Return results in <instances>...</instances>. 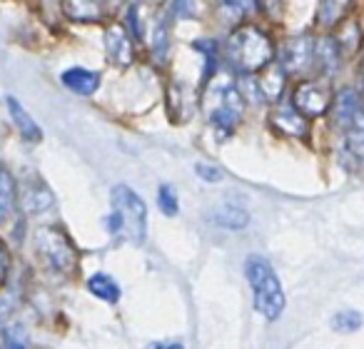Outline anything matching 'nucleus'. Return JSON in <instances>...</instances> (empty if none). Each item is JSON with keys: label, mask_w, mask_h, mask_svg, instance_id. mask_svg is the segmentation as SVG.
Listing matches in <instances>:
<instances>
[{"label": "nucleus", "mask_w": 364, "mask_h": 349, "mask_svg": "<svg viewBox=\"0 0 364 349\" xmlns=\"http://www.w3.org/2000/svg\"><path fill=\"white\" fill-rule=\"evenodd\" d=\"M107 227L115 237L130 245H142L147 235V208L142 198L127 185H117L112 190V215L107 218Z\"/></svg>", "instance_id": "obj_1"}, {"label": "nucleus", "mask_w": 364, "mask_h": 349, "mask_svg": "<svg viewBox=\"0 0 364 349\" xmlns=\"http://www.w3.org/2000/svg\"><path fill=\"white\" fill-rule=\"evenodd\" d=\"M245 274H247V282L252 287L257 312L267 319H277L284 309V292L279 277L274 274V267L262 254H250L245 262Z\"/></svg>", "instance_id": "obj_2"}, {"label": "nucleus", "mask_w": 364, "mask_h": 349, "mask_svg": "<svg viewBox=\"0 0 364 349\" xmlns=\"http://www.w3.org/2000/svg\"><path fill=\"white\" fill-rule=\"evenodd\" d=\"M228 58L242 73H255L272 60V43L257 28H240L228 41Z\"/></svg>", "instance_id": "obj_3"}, {"label": "nucleus", "mask_w": 364, "mask_h": 349, "mask_svg": "<svg viewBox=\"0 0 364 349\" xmlns=\"http://www.w3.org/2000/svg\"><path fill=\"white\" fill-rule=\"evenodd\" d=\"M205 105H210V122L220 132H230L242 117V97L232 82H220L210 87Z\"/></svg>", "instance_id": "obj_4"}, {"label": "nucleus", "mask_w": 364, "mask_h": 349, "mask_svg": "<svg viewBox=\"0 0 364 349\" xmlns=\"http://www.w3.org/2000/svg\"><path fill=\"white\" fill-rule=\"evenodd\" d=\"M36 252L43 257V262L53 269V272L68 274L75 269V249H73L70 240L63 232L53 227H43L36 232Z\"/></svg>", "instance_id": "obj_5"}, {"label": "nucleus", "mask_w": 364, "mask_h": 349, "mask_svg": "<svg viewBox=\"0 0 364 349\" xmlns=\"http://www.w3.org/2000/svg\"><path fill=\"white\" fill-rule=\"evenodd\" d=\"M292 105L297 107L302 115L319 117L327 112L329 105H332V97H329V90L322 85V82H304V85H299L297 92H294Z\"/></svg>", "instance_id": "obj_6"}, {"label": "nucleus", "mask_w": 364, "mask_h": 349, "mask_svg": "<svg viewBox=\"0 0 364 349\" xmlns=\"http://www.w3.org/2000/svg\"><path fill=\"white\" fill-rule=\"evenodd\" d=\"M272 127L279 132V135H289V137H302L304 132H307V120H304V115L297 110V107H277V110L272 112Z\"/></svg>", "instance_id": "obj_7"}, {"label": "nucleus", "mask_w": 364, "mask_h": 349, "mask_svg": "<svg viewBox=\"0 0 364 349\" xmlns=\"http://www.w3.org/2000/svg\"><path fill=\"white\" fill-rule=\"evenodd\" d=\"M314 58V48L312 43L307 41V38H297V41H292L287 48H284L282 53V68L287 73H302L304 68L312 63Z\"/></svg>", "instance_id": "obj_8"}, {"label": "nucleus", "mask_w": 364, "mask_h": 349, "mask_svg": "<svg viewBox=\"0 0 364 349\" xmlns=\"http://www.w3.org/2000/svg\"><path fill=\"white\" fill-rule=\"evenodd\" d=\"M60 80L75 95H92L100 87V75L92 70H85V68H70V70L63 73Z\"/></svg>", "instance_id": "obj_9"}, {"label": "nucleus", "mask_w": 364, "mask_h": 349, "mask_svg": "<svg viewBox=\"0 0 364 349\" xmlns=\"http://www.w3.org/2000/svg\"><path fill=\"white\" fill-rule=\"evenodd\" d=\"M105 45H107V55H110V60L115 63V65H120V68L130 65L132 48H130V41H127V36L120 31V28H110V31H107Z\"/></svg>", "instance_id": "obj_10"}, {"label": "nucleus", "mask_w": 364, "mask_h": 349, "mask_svg": "<svg viewBox=\"0 0 364 349\" xmlns=\"http://www.w3.org/2000/svg\"><path fill=\"white\" fill-rule=\"evenodd\" d=\"M8 110H11V117H13V122L18 125V132H21L26 140H31V142H38L43 137V130L38 127V122L33 120L31 115L26 112V107L21 105V102L16 100V97H8Z\"/></svg>", "instance_id": "obj_11"}, {"label": "nucleus", "mask_w": 364, "mask_h": 349, "mask_svg": "<svg viewBox=\"0 0 364 349\" xmlns=\"http://www.w3.org/2000/svg\"><path fill=\"white\" fill-rule=\"evenodd\" d=\"M344 132H347V147L357 160L364 162V115L354 112L347 122H344Z\"/></svg>", "instance_id": "obj_12"}, {"label": "nucleus", "mask_w": 364, "mask_h": 349, "mask_svg": "<svg viewBox=\"0 0 364 349\" xmlns=\"http://www.w3.org/2000/svg\"><path fill=\"white\" fill-rule=\"evenodd\" d=\"M87 289H90V294H95L97 299H102V302L112 304L120 299V287H117V282L110 277V274L95 272L90 279H87Z\"/></svg>", "instance_id": "obj_13"}, {"label": "nucleus", "mask_w": 364, "mask_h": 349, "mask_svg": "<svg viewBox=\"0 0 364 349\" xmlns=\"http://www.w3.org/2000/svg\"><path fill=\"white\" fill-rule=\"evenodd\" d=\"M13 208H16V180L6 167H0V225L11 218Z\"/></svg>", "instance_id": "obj_14"}, {"label": "nucleus", "mask_w": 364, "mask_h": 349, "mask_svg": "<svg viewBox=\"0 0 364 349\" xmlns=\"http://www.w3.org/2000/svg\"><path fill=\"white\" fill-rule=\"evenodd\" d=\"M38 185H41V183L28 185L26 195H23V205H26L28 213H43V210L50 208V205H53V195H50V190H48L46 185H43L41 193H38Z\"/></svg>", "instance_id": "obj_15"}, {"label": "nucleus", "mask_w": 364, "mask_h": 349, "mask_svg": "<svg viewBox=\"0 0 364 349\" xmlns=\"http://www.w3.org/2000/svg\"><path fill=\"white\" fill-rule=\"evenodd\" d=\"M65 11L75 21H95L100 16L97 0H65Z\"/></svg>", "instance_id": "obj_16"}, {"label": "nucleus", "mask_w": 364, "mask_h": 349, "mask_svg": "<svg viewBox=\"0 0 364 349\" xmlns=\"http://www.w3.org/2000/svg\"><path fill=\"white\" fill-rule=\"evenodd\" d=\"M332 327L334 332H342V334H349V332H357L362 327V317L357 312H339L337 317L332 319Z\"/></svg>", "instance_id": "obj_17"}, {"label": "nucleus", "mask_w": 364, "mask_h": 349, "mask_svg": "<svg viewBox=\"0 0 364 349\" xmlns=\"http://www.w3.org/2000/svg\"><path fill=\"white\" fill-rule=\"evenodd\" d=\"M157 203H160V210L165 215H177V195L175 190L170 188V185H162L160 188V198H157Z\"/></svg>", "instance_id": "obj_18"}, {"label": "nucleus", "mask_w": 364, "mask_h": 349, "mask_svg": "<svg viewBox=\"0 0 364 349\" xmlns=\"http://www.w3.org/2000/svg\"><path fill=\"white\" fill-rule=\"evenodd\" d=\"M155 53H157V58H165V53H167V28H165V23H160V26H157V31H155Z\"/></svg>", "instance_id": "obj_19"}, {"label": "nucleus", "mask_w": 364, "mask_h": 349, "mask_svg": "<svg viewBox=\"0 0 364 349\" xmlns=\"http://www.w3.org/2000/svg\"><path fill=\"white\" fill-rule=\"evenodd\" d=\"M198 175L203 180H208V183H220V180H223L220 170H218V167H213V165H198Z\"/></svg>", "instance_id": "obj_20"}, {"label": "nucleus", "mask_w": 364, "mask_h": 349, "mask_svg": "<svg viewBox=\"0 0 364 349\" xmlns=\"http://www.w3.org/2000/svg\"><path fill=\"white\" fill-rule=\"evenodd\" d=\"M175 13L177 16H195V0H175Z\"/></svg>", "instance_id": "obj_21"}, {"label": "nucleus", "mask_w": 364, "mask_h": 349, "mask_svg": "<svg viewBox=\"0 0 364 349\" xmlns=\"http://www.w3.org/2000/svg\"><path fill=\"white\" fill-rule=\"evenodd\" d=\"M8 267H11V257H8V249L0 242V284L8 279Z\"/></svg>", "instance_id": "obj_22"}, {"label": "nucleus", "mask_w": 364, "mask_h": 349, "mask_svg": "<svg viewBox=\"0 0 364 349\" xmlns=\"http://www.w3.org/2000/svg\"><path fill=\"white\" fill-rule=\"evenodd\" d=\"M6 349H26V344L18 342L13 334H6Z\"/></svg>", "instance_id": "obj_23"}, {"label": "nucleus", "mask_w": 364, "mask_h": 349, "mask_svg": "<svg viewBox=\"0 0 364 349\" xmlns=\"http://www.w3.org/2000/svg\"><path fill=\"white\" fill-rule=\"evenodd\" d=\"M167 349H185V347H182V344H170Z\"/></svg>", "instance_id": "obj_24"}]
</instances>
